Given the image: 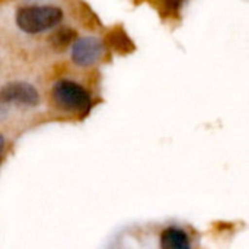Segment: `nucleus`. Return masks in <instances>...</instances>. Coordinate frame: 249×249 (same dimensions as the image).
<instances>
[{"label": "nucleus", "instance_id": "obj_4", "mask_svg": "<svg viewBox=\"0 0 249 249\" xmlns=\"http://www.w3.org/2000/svg\"><path fill=\"white\" fill-rule=\"evenodd\" d=\"M104 54V44L93 36L77 39L71 47V60L82 67L95 64Z\"/></svg>", "mask_w": 249, "mask_h": 249}, {"label": "nucleus", "instance_id": "obj_3", "mask_svg": "<svg viewBox=\"0 0 249 249\" xmlns=\"http://www.w3.org/2000/svg\"><path fill=\"white\" fill-rule=\"evenodd\" d=\"M0 101L19 107H36L39 104V95L26 82H10L0 89Z\"/></svg>", "mask_w": 249, "mask_h": 249}, {"label": "nucleus", "instance_id": "obj_5", "mask_svg": "<svg viewBox=\"0 0 249 249\" xmlns=\"http://www.w3.org/2000/svg\"><path fill=\"white\" fill-rule=\"evenodd\" d=\"M160 249H191V247L184 231L169 228L160 236Z\"/></svg>", "mask_w": 249, "mask_h": 249}, {"label": "nucleus", "instance_id": "obj_9", "mask_svg": "<svg viewBox=\"0 0 249 249\" xmlns=\"http://www.w3.org/2000/svg\"><path fill=\"white\" fill-rule=\"evenodd\" d=\"M3 150H4V137L0 134V158L3 155Z\"/></svg>", "mask_w": 249, "mask_h": 249}, {"label": "nucleus", "instance_id": "obj_1", "mask_svg": "<svg viewBox=\"0 0 249 249\" xmlns=\"http://www.w3.org/2000/svg\"><path fill=\"white\" fill-rule=\"evenodd\" d=\"M63 12L54 6H29L22 7L16 15L18 26L28 34L48 31L61 22Z\"/></svg>", "mask_w": 249, "mask_h": 249}, {"label": "nucleus", "instance_id": "obj_10", "mask_svg": "<svg viewBox=\"0 0 249 249\" xmlns=\"http://www.w3.org/2000/svg\"><path fill=\"white\" fill-rule=\"evenodd\" d=\"M3 105H4V104H3V102L0 101V112H1V107H3Z\"/></svg>", "mask_w": 249, "mask_h": 249}, {"label": "nucleus", "instance_id": "obj_6", "mask_svg": "<svg viewBox=\"0 0 249 249\" xmlns=\"http://www.w3.org/2000/svg\"><path fill=\"white\" fill-rule=\"evenodd\" d=\"M108 42H109V45L114 50H117L118 53H123V54L130 53L131 50H134V44L130 41V38L127 36V34L123 29H120V28L114 29L108 35Z\"/></svg>", "mask_w": 249, "mask_h": 249}, {"label": "nucleus", "instance_id": "obj_8", "mask_svg": "<svg viewBox=\"0 0 249 249\" xmlns=\"http://www.w3.org/2000/svg\"><path fill=\"white\" fill-rule=\"evenodd\" d=\"M184 1H185V0H162L165 9H166L168 12H177V10L184 4Z\"/></svg>", "mask_w": 249, "mask_h": 249}, {"label": "nucleus", "instance_id": "obj_7", "mask_svg": "<svg viewBox=\"0 0 249 249\" xmlns=\"http://www.w3.org/2000/svg\"><path fill=\"white\" fill-rule=\"evenodd\" d=\"M74 36H76V32H73L71 29L63 28V29L57 31V32L53 35V39H51V41H53V44H54L55 48L63 50V48H66L69 44H71V41H73Z\"/></svg>", "mask_w": 249, "mask_h": 249}, {"label": "nucleus", "instance_id": "obj_2", "mask_svg": "<svg viewBox=\"0 0 249 249\" xmlns=\"http://www.w3.org/2000/svg\"><path fill=\"white\" fill-rule=\"evenodd\" d=\"M53 98L63 111L85 114L90 108V96L86 89L71 80H58L53 88Z\"/></svg>", "mask_w": 249, "mask_h": 249}]
</instances>
